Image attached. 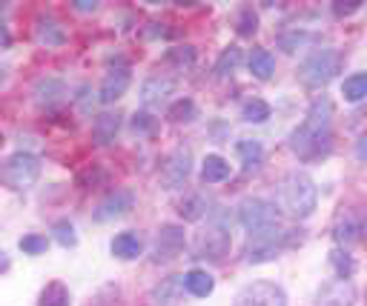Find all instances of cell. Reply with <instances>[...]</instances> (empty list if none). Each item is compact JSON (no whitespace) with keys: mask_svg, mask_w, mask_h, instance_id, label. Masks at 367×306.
<instances>
[{"mask_svg":"<svg viewBox=\"0 0 367 306\" xmlns=\"http://www.w3.org/2000/svg\"><path fill=\"white\" fill-rule=\"evenodd\" d=\"M330 123H333V103L321 95L310 103L307 118L301 126L290 132V149L301 160H318L330 152Z\"/></svg>","mask_w":367,"mask_h":306,"instance_id":"6da1fadb","label":"cell"},{"mask_svg":"<svg viewBox=\"0 0 367 306\" xmlns=\"http://www.w3.org/2000/svg\"><path fill=\"white\" fill-rule=\"evenodd\" d=\"M276 203L287 218L304 220L313 215L316 203H318V189L313 183L310 175L304 172H287L276 189Z\"/></svg>","mask_w":367,"mask_h":306,"instance_id":"7a4b0ae2","label":"cell"},{"mask_svg":"<svg viewBox=\"0 0 367 306\" xmlns=\"http://www.w3.org/2000/svg\"><path fill=\"white\" fill-rule=\"evenodd\" d=\"M338 52L336 49H316L301 66H298V78L304 86L310 89H318V86H327L336 72H338Z\"/></svg>","mask_w":367,"mask_h":306,"instance_id":"3957f363","label":"cell"},{"mask_svg":"<svg viewBox=\"0 0 367 306\" xmlns=\"http://www.w3.org/2000/svg\"><path fill=\"white\" fill-rule=\"evenodd\" d=\"M38 178H41V160L32 152H15L0 166V180L9 189H29Z\"/></svg>","mask_w":367,"mask_h":306,"instance_id":"277c9868","label":"cell"},{"mask_svg":"<svg viewBox=\"0 0 367 306\" xmlns=\"http://www.w3.org/2000/svg\"><path fill=\"white\" fill-rule=\"evenodd\" d=\"M238 220L250 235H258V232H267V229L278 226V212H276L273 203H267L261 198H247L238 206Z\"/></svg>","mask_w":367,"mask_h":306,"instance_id":"5b68a950","label":"cell"},{"mask_svg":"<svg viewBox=\"0 0 367 306\" xmlns=\"http://www.w3.org/2000/svg\"><path fill=\"white\" fill-rule=\"evenodd\" d=\"M236 306H287V295L270 280H256L236 295Z\"/></svg>","mask_w":367,"mask_h":306,"instance_id":"8992f818","label":"cell"},{"mask_svg":"<svg viewBox=\"0 0 367 306\" xmlns=\"http://www.w3.org/2000/svg\"><path fill=\"white\" fill-rule=\"evenodd\" d=\"M227 252H230V229L221 220H216L204 232H198V238H196V255L198 257L221 260Z\"/></svg>","mask_w":367,"mask_h":306,"instance_id":"52a82bcc","label":"cell"},{"mask_svg":"<svg viewBox=\"0 0 367 306\" xmlns=\"http://www.w3.org/2000/svg\"><path fill=\"white\" fill-rule=\"evenodd\" d=\"M193 172V152L190 146H178L161 166V186L164 189H178Z\"/></svg>","mask_w":367,"mask_h":306,"instance_id":"ba28073f","label":"cell"},{"mask_svg":"<svg viewBox=\"0 0 367 306\" xmlns=\"http://www.w3.org/2000/svg\"><path fill=\"white\" fill-rule=\"evenodd\" d=\"M364 235V215L358 209H344L333 226V238L338 246H350L356 240H361Z\"/></svg>","mask_w":367,"mask_h":306,"instance_id":"9c48e42d","label":"cell"},{"mask_svg":"<svg viewBox=\"0 0 367 306\" xmlns=\"http://www.w3.org/2000/svg\"><path fill=\"white\" fill-rule=\"evenodd\" d=\"M353 300H356V286L341 277L324 283L316 295V306H353Z\"/></svg>","mask_w":367,"mask_h":306,"instance_id":"30bf717a","label":"cell"},{"mask_svg":"<svg viewBox=\"0 0 367 306\" xmlns=\"http://www.w3.org/2000/svg\"><path fill=\"white\" fill-rule=\"evenodd\" d=\"M184 249V232L178 226H164L155 235V246H152V260H172L178 257Z\"/></svg>","mask_w":367,"mask_h":306,"instance_id":"8fae6325","label":"cell"},{"mask_svg":"<svg viewBox=\"0 0 367 306\" xmlns=\"http://www.w3.org/2000/svg\"><path fill=\"white\" fill-rule=\"evenodd\" d=\"M129 83H132V75H129L126 66H118V69L106 72V78H104V83H101V92H98L101 103H115V101H121V98L126 95Z\"/></svg>","mask_w":367,"mask_h":306,"instance_id":"7c38bea8","label":"cell"},{"mask_svg":"<svg viewBox=\"0 0 367 306\" xmlns=\"http://www.w3.org/2000/svg\"><path fill=\"white\" fill-rule=\"evenodd\" d=\"M172 89H175V81H172V78L152 75V78H146L144 86H141V101H144V106H155V103L166 101V95H172Z\"/></svg>","mask_w":367,"mask_h":306,"instance_id":"4fadbf2b","label":"cell"},{"mask_svg":"<svg viewBox=\"0 0 367 306\" xmlns=\"http://www.w3.org/2000/svg\"><path fill=\"white\" fill-rule=\"evenodd\" d=\"M129 209H132V192L115 189V192L98 206L95 218H98V220H109V218H118V215H124V212H129Z\"/></svg>","mask_w":367,"mask_h":306,"instance_id":"5bb4252c","label":"cell"},{"mask_svg":"<svg viewBox=\"0 0 367 306\" xmlns=\"http://www.w3.org/2000/svg\"><path fill=\"white\" fill-rule=\"evenodd\" d=\"M35 38H38L41 46L52 49V46H64L66 32H64L52 18H38V24H35Z\"/></svg>","mask_w":367,"mask_h":306,"instance_id":"9a60e30c","label":"cell"},{"mask_svg":"<svg viewBox=\"0 0 367 306\" xmlns=\"http://www.w3.org/2000/svg\"><path fill=\"white\" fill-rule=\"evenodd\" d=\"M118 129H121V118H118V115H109V112H104V115H98V118H95V126H92V138H95V143L106 146V143H112V141H115Z\"/></svg>","mask_w":367,"mask_h":306,"instance_id":"2e32d148","label":"cell"},{"mask_svg":"<svg viewBox=\"0 0 367 306\" xmlns=\"http://www.w3.org/2000/svg\"><path fill=\"white\" fill-rule=\"evenodd\" d=\"M141 249H144V243H141V238H138L135 232H121V235L112 240V255H115V257H121V260H132V257H138V255H141Z\"/></svg>","mask_w":367,"mask_h":306,"instance_id":"e0dca14e","label":"cell"},{"mask_svg":"<svg viewBox=\"0 0 367 306\" xmlns=\"http://www.w3.org/2000/svg\"><path fill=\"white\" fill-rule=\"evenodd\" d=\"M184 289H187L190 295H196V297H207L216 289V280H213V275H207L201 269H193V272L184 275Z\"/></svg>","mask_w":367,"mask_h":306,"instance_id":"ac0fdd59","label":"cell"},{"mask_svg":"<svg viewBox=\"0 0 367 306\" xmlns=\"http://www.w3.org/2000/svg\"><path fill=\"white\" fill-rule=\"evenodd\" d=\"M230 178V163L221 155H207L204 166H201V180L204 183H221Z\"/></svg>","mask_w":367,"mask_h":306,"instance_id":"d6986e66","label":"cell"},{"mask_svg":"<svg viewBox=\"0 0 367 306\" xmlns=\"http://www.w3.org/2000/svg\"><path fill=\"white\" fill-rule=\"evenodd\" d=\"M236 152L241 155V160H244V169H247V172H250V169H258V166H261V160H264V146H261L258 141H250V138L238 141V143H236Z\"/></svg>","mask_w":367,"mask_h":306,"instance_id":"ffe728a7","label":"cell"},{"mask_svg":"<svg viewBox=\"0 0 367 306\" xmlns=\"http://www.w3.org/2000/svg\"><path fill=\"white\" fill-rule=\"evenodd\" d=\"M250 72H253L258 81H270V78H273V72H276V61H273V55H270L267 49H256V52L250 55Z\"/></svg>","mask_w":367,"mask_h":306,"instance_id":"44dd1931","label":"cell"},{"mask_svg":"<svg viewBox=\"0 0 367 306\" xmlns=\"http://www.w3.org/2000/svg\"><path fill=\"white\" fill-rule=\"evenodd\" d=\"M35 95H38V103H46V106H52V103H61L64 101V95H66V86L61 83V81H41L38 86H35Z\"/></svg>","mask_w":367,"mask_h":306,"instance_id":"7402d4cb","label":"cell"},{"mask_svg":"<svg viewBox=\"0 0 367 306\" xmlns=\"http://www.w3.org/2000/svg\"><path fill=\"white\" fill-rule=\"evenodd\" d=\"M341 95H344V101H350V103H358L361 98H367V72L350 75V78L341 83Z\"/></svg>","mask_w":367,"mask_h":306,"instance_id":"603a6c76","label":"cell"},{"mask_svg":"<svg viewBox=\"0 0 367 306\" xmlns=\"http://www.w3.org/2000/svg\"><path fill=\"white\" fill-rule=\"evenodd\" d=\"M178 215H181L184 220H201V218L207 215V198H204V195H190L187 200H181Z\"/></svg>","mask_w":367,"mask_h":306,"instance_id":"cb8c5ba5","label":"cell"},{"mask_svg":"<svg viewBox=\"0 0 367 306\" xmlns=\"http://www.w3.org/2000/svg\"><path fill=\"white\" fill-rule=\"evenodd\" d=\"M270 115H273V109H270V103L261 101V98H253V101H247V103L241 106V118H244L247 123H264Z\"/></svg>","mask_w":367,"mask_h":306,"instance_id":"d4e9b609","label":"cell"},{"mask_svg":"<svg viewBox=\"0 0 367 306\" xmlns=\"http://www.w3.org/2000/svg\"><path fill=\"white\" fill-rule=\"evenodd\" d=\"M196 115H198V109H196V103H193L190 98L175 101V103L169 106V112H166V118L175 121V123H190V121H196Z\"/></svg>","mask_w":367,"mask_h":306,"instance_id":"484cf974","label":"cell"},{"mask_svg":"<svg viewBox=\"0 0 367 306\" xmlns=\"http://www.w3.org/2000/svg\"><path fill=\"white\" fill-rule=\"evenodd\" d=\"M69 289L64 283H49L44 292H41V306H69Z\"/></svg>","mask_w":367,"mask_h":306,"instance_id":"4316f807","label":"cell"},{"mask_svg":"<svg viewBox=\"0 0 367 306\" xmlns=\"http://www.w3.org/2000/svg\"><path fill=\"white\" fill-rule=\"evenodd\" d=\"M330 266L336 269V275H338L341 280H347V277L356 272V260H353V255H347L344 249H333V252H330Z\"/></svg>","mask_w":367,"mask_h":306,"instance_id":"83f0119b","label":"cell"},{"mask_svg":"<svg viewBox=\"0 0 367 306\" xmlns=\"http://www.w3.org/2000/svg\"><path fill=\"white\" fill-rule=\"evenodd\" d=\"M238 63H241V49H238V46H227V49L221 52L218 63H216V72L224 78V75H230V72H233Z\"/></svg>","mask_w":367,"mask_h":306,"instance_id":"f1b7e54d","label":"cell"},{"mask_svg":"<svg viewBox=\"0 0 367 306\" xmlns=\"http://www.w3.org/2000/svg\"><path fill=\"white\" fill-rule=\"evenodd\" d=\"M313 41H316V35H307V32H293V35H281V38H278V46H281L284 52H296L298 46L313 44Z\"/></svg>","mask_w":367,"mask_h":306,"instance_id":"f546056e","label":"cell"},{"mask_svg":"<svg viewBox=\"0 0 367 306\" xmlns=\"http://www.w3.org/2000/svg\"><path fill=\"white\" fill-rule=\"evenodd\" d=\"M26 255H44L46 249H49V240L44 238V235H26V238H21V243H18Z\"/></svg>","mask_w":367,"mask_h":306,"instance_id":"4dcf8cb0","label":"cell"},{"mask_svg":"<svg viewBox=\"0 0 367 306\" xmlns=\"http://www.w3.org/2000/svg\"><path fill=\"white\" fill-rule=\"evenodd\" d=\"M236 24H238V35H241V38H250V35H256V29H258V18L253 15V9H241Z\"/></svg>","mask_w":367,"mask_h":306,"instance_id":"1f68e13d","label":"cell"},{"mask_svg":"<svg viewBox=\"0 0 367 306\" xmlns=\"http://www.w3.org/2000/svg\"><path fill=\"white\" fill-rule=\"evenodd\" d=\"M55 238L61 246H75L78 243V235H75V226L69 220H58L55 223Z\"/></svg>","mask_w":367,"mask_h":306,"instance_id":"d6a6232c","label":"cell"},{"mask_svg":"<svg viewBox=\"0 0 367 306\" xmlns=\"http://www.w3.org/2000/svg\"><path fill=\"white\" fill-rule=\"evenodd\" d=\"M166 61H172L178 66H190L196 61V52H193V46H178V49H169L166 52Z\"/></svg>","mask_w":367,"mask_h":306,"instance_id":"836d02e7","label":"cell"},{"mask_svg":"<svg viewBox=\"0 0 367 306\" xmlns=\"http://www.w3.org/2000/svg\"><path fill=\"white\" fill-rule=\"evenodd\" d=\"M358 9H361V0H338V4H333V12L338 18H347V15L358 12Z\"/></svg>","mask_w":367,"mask_h":306,"instance_id":"e575fe53","label":"cell"},{"mask_svg":"<svg viewBox=\"0 0 367 306\" xmlns=\"http://www.w3.org/2000/svg\"><path fill=\"white\" fill-rule=\"evenodd\" d=\"M132 126H135V132H152V129H155V118L146 115V112H135Z\"/></svg>","mask_w":367,"mask_h":306,"instance_id":"d590c367","label":"cell"},{"mask_svg":"<svg viewBox=\"0 0 367 306\" xmlns=\"http://www.w3.org/2000/svg\"><path fill=\"white\" fill-rule=\"evenodd\" d=\"M356 158L367 163V132H364V135H361V138L356 141Z\"/></svg>","mask_w":367,"mask_h":306,"instance_id":"8d00e7d4","label":"cell"},{"mask_svg":"<svg viewBox=\"0 0 367 306\" xmlns=\"http://www.w3.org/2000/svg\"><path fill=\"white\" fill-rule=\"evenodd\" d=\"M75 9L78 12H95L98 4H95V0H75Z\"/></svg>","mask_w":367,"mask_h":306,"instance_id":"74e56055","label":"cell"},{"mask_svg":"<svg viewBox=\"0 0 367 306\" xmlns=\"http://www.w3.org/2000/svg\"><path fill=\"white\" fill-rule=\"evenodd\" d=\"M12 46V35L6 32V26H0V52H6Z\"/></svg>","mask_w":367,"mask_h":306,"instance_id":"f35d334b","label":"cell"},{"mask_svg":"<svg viewBox=\"0 0 367 306\" xmlns=\"http://www.w3.org/2000/svg\"><path fill=\"white\" fill-rule=\"evenodd\" d=\"M4 269H9V257H6L4 252H0V272H4Z\"/></svg>","mask_w":367,"mask_h":306,"instance_id":"ab89813d","label":"cell"},{"mask_svg":"<svg viewBox=\"0 0 367 306\" xmlns=\"http://www.w3.org/2000/svg\"><path fill=\"white\" fill-rule=\"evenodd\" d=\"M0 146H4V135H0Z\"/></svg>","mask_w":367,"mask_h":306,"instance_id":"60d3db41","label":"cell"},{"mask_svg":"<svg viewBox=\"0 0 367 306\" xmlns=\"http://www.w3.org/2000/svg\"><path fill=\"white\" fill-rule=\"evenodd\" d=\"M0 6H4V4H0Z\"/></svg>","mask_w":367,"mask_h":306,"instance_id":"b9f144b4","label":"cell"}]
</instances>
